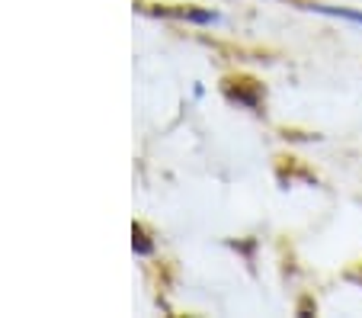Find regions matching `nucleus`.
Segmentation results:
<instances>
[{
    "label": "nucleus",
    "instance_id": "obj_1",
    "mask_svg": "<svg viewBox=\"0 0 362 318\" xmlns=\"http://www.w3.org/2000/svg\"><path fill=\"white\" fill-rule=\"evenodd\" d=\"M308 10H317V13H327V16H340V20L349 23H359L362 26V10H346V7H324V4H311Z\"/></svg>",
    "mask_w": 362,
    "mask_h": 318
}]
</instances>
